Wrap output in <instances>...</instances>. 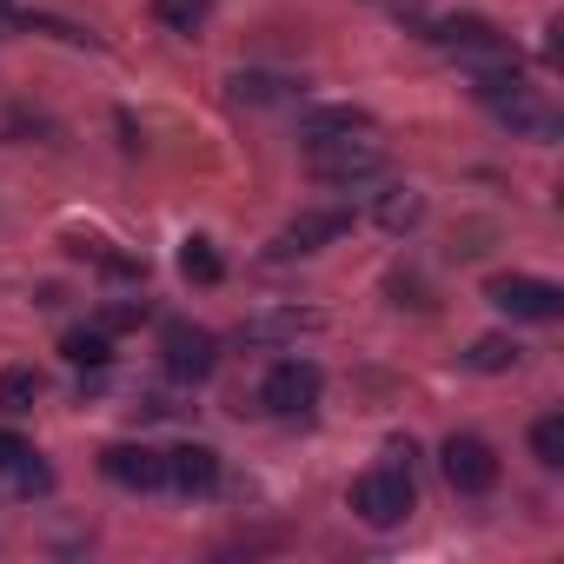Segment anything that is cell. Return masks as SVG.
<instances>
[{"label": "cell", "mask_w": 564, "mask_h": 564, "mask_svg": "<svg viewBox=\"0 0 564 564\" xmlns=\"http://www.w3.org/2000/svg\"><path fill=\"white\" fill-rule=\"evenodd\" d=\"M306 173H313L319 186L352 193V186H366V180H379V173H386V147H379V140H366V133L306 140Z\"/></svg>", "instance_id": "1"}, {"label": "cell", "mask_w": 564, "mask_h": 564, "mask_svg": "<svg viewBox=\"0 0 564 564\" xmlns=\"http://www.w3.org/2000/svg\"><path fill=\"white\" fill-rule=\"evenodd\" d=\"M412 505H419V491H412V471H405V465H372L366 478H352V511H359V524H372V531L405 524Z\"/></svg>", "instance_id": "2"}, {"label": "cell", "mask_w": 564, "mask_h": 564, "mask_svg": "<svg viewBox=\"0 0 564 564\" xmlns=\"http://www.w3.org/2000/svg\"><path fill=\"white\" fill-rule=\"evenodd\" d=\"M485 300L505 313V319H524V326H551L564 319V286L557 279H531V272H505L485 286Z\"/></svg>", "instance_id": "3"}, {"label": "cell", "mask_w": 564, "mask_h": 564, "mask_svg": "<svg viewBox=\"0 0 564 564\" xmlns=\"http://www.w3.org/2000/svg\"><path fill=\"white\" fill-rule=\"evenodd\" d=\"M319 392H326V372L313 366V359H279L265 379H259V405L272 412V419H306L313 405H319Z\"/></svg>", "instance_id": "4"}, {"label": "cell", "mask_w": 564, "mask_h": 564, "mask_svg": "<svg viewBox=\"0 0 564 564\" xmlns=\"http://www.w3.org/2000/svg\"><path fill=\"white\" fill-rule=\"evenodd\" d=\"M160 359H166V379L173 386H206L219 372V339L193 319H166L160 333Z\"/></svg>", "instance_id": "5"}, {"label": "cell", "mask_w": 564, "mask_h": 564, "mask_svg": "<svg viewBox=\"0 0 564 564\" xmlns=\"http://www.w3.org/2000/svg\"><path fill=\"white\" fill-rule=\"evenodd\" d=\"M438 465H445V485H452L458 498H485V491L498 485V452H491L478 432H452V438L438 445Z\"/></svg>", "instance_id": "6"}, {"label": "cell", "mask_w": 564, "mask_h": 564, "mask_svg": "<svg viewBox=\"0 0 564 564\" xmlns=\"http://www.w3.org/2000/svg\"><path fill=\"white\" fill-rule=\"evenodd\" d=\"M425 41L432 47H445V54H458V61H498V54H511V41L485 21V14H452V21H425Z\"/></svg>", "instance_id": "7"}, {"label": "cell", "mask_w": 564, "mask_h": 564, "mask_svg": "<svg viewBox=\"0 0 564 564\" xmlns=\"http://www.w3.org/2000/svg\"><path fill=\"white\" fill-rule=\"evenodd\" d=\"M346 232H352V213L346 206H319V213H300L286 232H279L265 259H306V252H319V246H333Z\"/></svg>", "instance_id": "8"}, {"label": "cell", "mask_w": 564, "mask_h": 564, "mask_svg": "<svg viewBox=\"0 0 564 564\" xmlns=\"http://www.w3.org/2000/svg\"><path fill=\"white\" fill-rule=\"evenodd\" d=\"M0 491H14V498H41V491H54L47 458H41L28 438H14V432H0Z\"/></svg>", "instance_id": "9"}, {"label": "cell", "mask_w": 564, "mask_h": 564, "mask_svg": "<svg viewBox=\"0 0 564 564\" xmlns=\"http://www.w3.org/2000/svg\"><path fill=\"white\" fill-rule=\"evenodd\" d=\"M100 471L120 491H160L166 485V452H153V445H107L100 452Z\"/></svg>", "instance_id": "10"}, {"label": "cell", "mask_w": 564, "mask_h": 564, "mask_svg": "<svg viewBox=\"0 0 564 564\" xmlns=\"http://www.w3.org/2000/svg\"><path fill=\"white\" fill-rule=\"evenodd\" d=\"M166 485L186 491V498H206L219 485V452L213 445H173L166 452Z\"/></svg>", "instance_id": "11"}, {"label": "cell", "mask_w": 564, "mask_h": 564, "mask_svg": "<svg viewBox=\"0 0 564 564\" xmlns=\"http://www.w3.org/2000/svg\"><path fill=\"white\" fill-rule=\"evenodd\" d=\"M491 113H505L524 140H557V113H551V100L538 94V87H518L511 100H498Z\"/></svg>", "instance_id": "12"}, {"label": "cell", "mask_w": 564, "mask_h": 564, "mask_svg": "<svg viewBox=\"0 0 564 564\" xmlns=\"http://www.w3.org/2000/svg\"><path fill=\"white\" fill-rule=\"evenodd\" d=\"M300 333H319V313L286 306V313H259V319H246V326H239V346H286V339H300Z\"/></svg>", "instance_id": "13"}, {"label": "cell", "mask_w": 564, "mask_h": 564, "mask_svg": "<svg viewBox=\"0 0 564 564\" xmlns=\"http://www.w3.org/2000/svg\"><path fill=\"white\" fill-rule=\"evenodd\" d=\"M339 133H372L366 107H313L300 113V140H339Z\"/></svg>", "instance_id": "14"}, {"label": "cell", "mask_w": 564, "mask_h": 564, "mask_svg": "<svg viewBox=\"0 0 564 564\" xmlns=\"http://www.w3.org/2000/svg\"><path fill=\"white\" fill-rule=\"evenodd\" d=\"M41 392H47V379L34 372V366H8V372H0V412H34L41 405Z\"/></svg>", "instance_id": "15"}, {"label": "cell", "mask_w": 564, "mask_h": 564, "mask_svg": "<svg viewBox=\"0 0 564 564\" xmlns=\"http://www.w3.org/2000/svg\"><path fill=\"white\" fill-rule=\"evenodd\" d=\"M386 232H412L419 219H425V193H412V186H392V193H379V213H372Z\"/></svg>", "instance_id": "16"}, {"label": "cell", "mask_w": 564, "mask_h": 564, "mask_svg": "<svg viewBox=\"0 0 564 564\" xmlns=\"http://www.w3.org/2000/svg\"><path fill=\"white\" fill-rule=\"evenodd\" d=\"M226 94L239 107H272V100H293V80H279V74H232Z\"/></svg>", "instance_id": "17"}, {"label": "cell", "mask_w": 564, "mask_h": 564, "mask_svg": "<svg viewBox=\"0 0 564 564\" xmlns=\"http://www.w3.org/2000/svg\"><path fill=\"white\" fill-rule=\"evenodd\" d=\"M61 352H67L74 366H87V372H100V366L113 359V333H100V326H74V333L61 339Z\"/></svg>", "instance_id": "18"}, {"label": "cell", "mask_w": 564, "mask_h": 564, "mask_svg": "<svg viewBox=\"0 0 564 564\" xmlns=\"http://www.w3.org/2000/svg\"><path fill=\"white\" fill-rule=\"evenodd\" d=\"M180 272L193 279V286H219V272H226V265H219V252H213V239H199V232H193V239L180 246Z\"/></svg>", "instance_id": "19"}, {"label": "cell", "mask_w": 564, "mask_h": 564, "mask_svg": "<svg viewBox=\"0 0 564 564\" xmlns=\"http://www.w3.org/2000/svg\"><path fill=\"white\" fill-rule=\"evenodd\" d=\"M213 14V0H153V21L173 28V34H199Z\"/></svg>", "instance_id": "20"}, {"label": "cell", "mask_w": 564, "mask_h": 564, "mask_svg": "<svg viewBox=\"0 0 564 564\" xmlns=\"http://www.w3.org/2000/svg\"><path fill=\"white\" fill-rule=\"evenodd\" d=\"M531 458H538L544 471L564 465V412H544V419L531 425Z\"/></svg>", "instance_id": "21"}, {"label": "cell", "mask_w": 564, "mask_h": 564, "mask_svg": "<svg viewBox=\"0 0 564 564\" xmlns=\"http://www.w3.org/2000/svg\"><path fill=\"white\" fill-rule=\"evenodd\" d=\"M465 366H471V372H511V366H518V339L491 333V339H478V346L465 352Z\"/></svg>", "instance_id": "22"}, {"label": "cell", "mask_w": 564, "mask_h": 564, "mask_svg": "<svg viewBox=\"0 0 564 564\" xmlns=\"http://www.w3.org/2000/svg\"><path fill=\"white\" fill-rule=\"evenodd\" d=\"M127 326H147V300H113L100 313V333H127Z\"/></svg>", "instance_id": "23"}, {"label": "cell", "mask_w": 564, "mask_h": 564, "mask_svg": "<svg viewBox=\"0 0 564 564\" xmlns=\"http://www.w3.org/2000/svg\"><path fill=\"white\" fill-rule=\"evenodd\" d=\"M0 21H14V0H0Z\"/></svg>", "instance_id": "24"}]
</instances>
